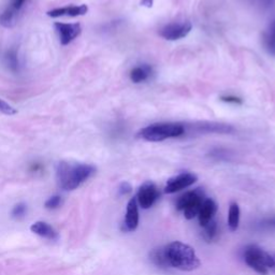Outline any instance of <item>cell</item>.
I'll return each instance as SVG.
<instances>
[{
  "label": "cell",
  "mask_w": 275,
  "mask_h": 275,
  "mask_svg": "<svg viewBox=\"0 0 275 275\" xmlns=\"http://www.w3.org/2000/svg\"><path fill=\"white\" fill-rule=\"evenodd\" d=\"M96 172V168L86 164L60 161L56 169V180L63 190H75Z\"/></svg>",
  "instance_id": "obj_1"
},
{
  "label": "cell",
  "mask_w": 275,
  "mask_h": 275,
  "mask_svg": "<svg viewBox=\"0 0 275 275\" xmlns=\"http://www.w3.org/2000/svg\"><path fill=\"white\" fill-rule=\"evenodd\" d=\"M169 266L182 271H193L198 269L201 262L195 249L183 242L175 241L165 246Z\"/></svg>",
  "instance_id": "obj_2"
},
{
  "label": "cell",
  "mask_w": 275,
  "mask_h": 275,
  "mask_svg": "<svg viewBox=\"0 0 275 275\" xmlns=\"http://www.w3.org/2000/svg\"><path fill=\"white\" fill-rule=\"evenodd\" d=\"M186 132L185 127L177 123H158L143 128L139 132L141 139L150 142H161L181 136Z\"/></svg>",
  "instance_id": "obj_3"
},
{
  "label": "cell",
  "mask_w": 275,
  "mask_h": 275,
  "mask_svg": "<svg viewBox=\"0 0 275 275\" xmlns=\"http://www.w3.org/2000/svg\"><path fill=\"white\" fill-rule=\"evenodd\" d=\"M244 260L249 268L262 275L268 274L273 264L272 255L257 245H249L245 248Z\"/></svg>",
  "instance_id": "obj_4"
},
{
  "label": "cell",
  "mask_w": 275,
  "mask_h": 275,
  "mask_svg": "<svg viewBox=\"0 0 275 275\" xmlns=\"http://www.w3.org/2000/svg\"><path fill=\"white\" fill-rule=\"evenodd\" d=\"M205 200L204 192L202 189L197 188L195 190L185 192L176 201V208L183 211L184 216L187 220H192L198 216L202 203Z\"/></svg>",
  "instance_id": "obj_5"
},
{
  "label": "cell",
  "mask_w": 275,
  "mask_h": 275,
  "mask_svg": "<svg viewBox=\"0 0 275 275\" xmlns=\"http://www.w3.org/2000/svg\"><path fill=\"white\" fill-rule=\"evenodd\" d=\"M160 192L159 189L157 188V186L154 184L151 181H148L143 183L139 190H138L136 193V202L142 209H150L151 207L154 205L156 200L159 198Z\"/></svg>",
  "instance_id": "obj_6"
},
{
  "label": "cell",
  "mask_w": 275,
  "mask_h": 275,
  "mask_svg": "<svg viewBox=\"0 0 275 275\" xmlns=\"http://www.w3.org/2000/svg\"><path fill=\"white\" fill-rule=\"evenodd\" d=\"M55 30L57 31L60 44L66 46L76 40L82 32V26L80 23H60L54 24Z\"/></svg>",
  "instance_id": "obj_7"
},
{
  "label": "cell",
  "mask_w": 275,
  "mask_h": 275,
  "mask_svg": "<svg viewBox=\"0 0 275 275\" xmlns=\"http://www.w3.org/2000/svg\"><path fill=\"white\" fill-rule=\"evenodd\" d=\"M192 25L190 22L183 23H171L166 25L160 30V36L169 41H175L185 37H187L191 31Z\"/></svg>",
  "instance_id": "obj_8"
},
{
  "label": "cell",
  "mask_w": 275,
  "mask_h": 275,
  "mask_svg": "<svg viewBox=\"0 0 275 275\" xmlns=\"http://www.w3.org/2000/svg\"><path fill=\"white\" fill-rule=\"evenodd\" d=\"M198 180L196 174L184 172L181 174H177L171 179H169L166 186H165V192L166 193H174L180 191L182 189H185L189 187L192 184H195Z\"/></svg>",
  "instance_id": "obj_9"
},
{
  "label": "cell",
  "mask_w": 275,
  "mask_h": 275,
  "mask_svg": "<svg viewBox=\"0 0 275 275\" xmlns=\"http://www.w3.org/2000/svg\"><path fill=\"white\" fill-rule=\"evenodd\" d=\"M138 202L135 197L129 200L127 204L126 216L123 224V230L126 232L134 231L139 225V209H138Z\"/></svg>",
  "instance_id": "obj_10"
},
{
  "label": "cell",
  "mask_w": 275,
  "mask_h": 275,
  "mask_svg": "<svg viewBox=\"0 0 275 275\" xmlns=\"http://www.w3.org/2000/svg\"><path fill=\"white\" fill-rule=\"evenodd\" d=\"M88 12V7L86 5L80 6H68L61 8H55L46 12V15L50 18H60V16H70V18H76V16H82Z\"/></svg>",
  "instance_id": "obj_11"
},
{
  "label": "cell",
  "mask_w": 275,
  "mask_h": 275,
  "mask_svg": "<svg viewBox=\"0 0 275 275\" xmlns=\"http://www.w3.org/2000/svg\"><path fill=\"white\" fill-rule=\"evenodd\" d=\"M216 212H217L216 202L212 199H205L203 201V203H202L200 211L198 213V218H199V223L201 225V227H203V226H205L208 223L214 220Z\"/></svg>",
  "instance_id": "obj_12"
},
{
  "label": "cell",
  "mask_w": 275,
  "mask_h": 275,
  "mask_svg": "<svg viewBox=\"0 0 275 275\" xmlns=\"http://www.w3.org/2000/svg\"><path fill=\"white\" fill-rule=\"evenodd\" d=\"M233 127L226 124L218 123H201L195 125V132L197 133H231Z\"/></svg>",
  "instance_id": "obj_13"
},
{
  "label": "cell",
  "mask_w": 275,
  "mask_h": 275,
  "mask_svg": "<svg viewBox=\"0 0 275 275\" xmlns=\"http://www.w3.org/2000/svg\"><path fill=\"white\" fill-rule=\"evenodd\" d=\"M30 230L38 234V236L48 239V240H56L57 239V232L52 228V226L44 222H37L30 226Z\"/></svg>",
  "instance_id": "obj_14"
},
{
  "label": "cell",
  "mask_w": 275,
  "mask_h": 275,
  "mask_svg": "<svg viewBox=\"0 0 275 275\" xmlns=\"http://www.w3.org/2000/svg\"><path fill=\"white\" fill-rule=\"evenodd\" d=\"M152 74V68L148 64H144V66L135 67L130 71V80L133 83L139 84L147 81Z\"/></svg>",
  "instance_id": "obj_15"
},
{
  "label": "cell",
  "mask_w": 275,
  "mask_h": 275,
  "mask_svg": "<svg viewBox=\"0 0 275 275\" xmlns=\"http://www.w3.org/2000/svg\"><path fill=\"white\" fill-rule=\"evenodd\" d=\"M263 43L270 54L275 55V20L271 23L269 28L264 32Z\"/></svg>",
  "instance_id": "obj_16"
},
{
  "label": "cell",
  "mask_w": 275,
  "mask_h": 275,
  "mask_svg": "<svg viewBox=\"0 0 275 275\" xmlns=\"http://www.w3.org/2000/svg\"><path fill=\"white\" fill-rule=\"evenodd\" d=\"M240 224V208L238 203L233 202L229 207V214H228V226L231 231H236L239 228Z\"/></svg>",
  "instance_id": "obj_17"
},
{
  "label": "cell",
  "mask_w": 275,
  "mask_h": 275,
  "mask_svg": "<svg viewBox=\"0 0 275 275\" xmlns=\"http://www.w3.org/2000/svg\"><path fill=\"white\" fill-rule=\"evenodd\" d=\"M18 14L14 11H12L9 8L0 14V24L6 28H12L16 24V19H18Z\"/></svg>",
  "instance_id": "obj_18"
},
{
  "label": "cell",
  "mask_w": 275,
  "mask_h": 275,
  "mask_svg": "<svg viewBox=\"0 0 275 275\" xmlns=\"http://www.w3.org/2000/svg\"><path fill=\"white\" fill-rule=\"evenodd\" d=\"M151 259L152 261L158 266H168V260L166 256V249L165 247H159L152 250L151 253Z\"/></svg>",
  "instance_id": "obj_19"
},
{
  "label": "cell",
  "mask_w": 275,
  "mask_h": 275,
  "mask_svg": "<svg viewBox=\"0 0 275 275\" xmlns=\"http://www.w3.org/2000/svg\"><path fill=\"white\" fill-rule=\"evenodd\" d=\"M216 233H217V224L214 220H212L205 226H203V238L208 242L212 241L216 237Z\"/></svg>",
  "instance_id": "obj_20"
},
{
  "label": "cell",
  "mask_w": 275,
  "mask_h": 275,
  "mask_svg": "<svg viewBox=\"0 0 275 275\" xmlns=\"http://www.w3.org/2000/svg\"><path fill=\"white\" fill-rule=\"evenodd\" d=\"M6 63L8 64V67H9L10 70L18 71L19 59H18V55H16V52L14 50H11L6 54Z\"/></svg>",
  "instance_id": "obj_21"
},
{
  "label": "cell",
  "mask_w": 275,
  "mask_h": 275,
  "mask_svg": "<svg viewBox=\"0 0 275 275\" xmlns=\"http://www.w3.org/2000/svg\"><path fill=\"white\" fill-rule=\"evenodd\" d=\"M0 112L4 113V114H6V115H9V116L15 115L16 113H18L16 109H14L11 104H9L3 99H0Z\"/></svg>",
  "instance_id": "obj_22"
},
{
  "label": "cell",
  "mask_w": 275,
  "mask_h": 275,
  "mask_svg": "<svg viewBox=\"0 0 275 275\" xmlns=\"http://www.w3.org/2000/svg\"><path fill=\"white\" fill-rule=\"evenodd\" d=\"M60 204H61V197L56 195V196H53L51 198H48L45 201L44 207L47 210H55V209H57Z\"/></svg>",
  "instance_id": "obj_23"
},
{
  "label": "cell",
  "mask_w": 275,
  "mask_h": 275,
  "mask_svg": "<svg viewBox=\"0 0 275 275\" xmlns=\"http://www.w3.org/2000/svg\"><path fill=\"white\" fill-rule=\"evenodd\" d=\"M27 211V207L26 204L24 203H19L16 204L13 210H12V216L15 217V218H20V217H23L24 215H25Z\"/></svg>",
  "instance_id": "obj_24"
},
{
  "label": "cell",
  "mask_w": 275,
  "mask_h": 275,
  "mask_svg": "<svg viewBox=\"0 0 275 275\" xmlns=\"http://www.w3.org/2000/svg\"><path fill=\"white\" fill-rule=\"evenodd\" d=\"M25 3H26V0H12L9 9H11L12 11H14L16 13H19L23 8V6L25 5Z\"/></svg>",
  "instance_id": "obj_25"
},
{
  "label": "cell",
  "mask_w": 275,
  "mask_h": 275,
  "mask_svg": "<svg viewBox=\"0 0 275 275\" xmlns=\"http://www.w3.org/2000/svg\"><path fill=\"white\" fill-rule=\"evenodd\" d=\"M221 100L224 101V102L233 103V104H242V103H243L242 99L239 98V97H236V96H222Z\"/></svg>",
  "instance_id": "obj_26"
},
{
  "label": "cell",
  "mask_w": 275,
  "mask_h": 275,
  "mask_svg": "<svg viewBox=\"0 0 275 275\" xmlns=\"http://www.w3.org/2000/svg\"><path fill=\"white\" fill-rule=\"evenodd\" d=\"M131 185L127 183V182H124L120 184L119 188H118V191H119V195H127V193L131 192Z\"/></svg>",
  "instance_id": "obj_27"
},
{
  "label": "cell",
  "mask_w": 275,
  "mask_h": 275,
  "mask_svg": "<svg viewBox=\"0 0 275 275\" xmlns=\"http://www.w3.org/2000/svg\"><path fill=\"white\" fill-rule=\"evenodd\" d=\"M262 227H265L268 229L275 228V217L268 218V220H265L264 222H262Z\"/></svg>",
  "instance_id": "obj_28"
},
{
  "label": "cell",
  "mask_w": 275,
  "mask_h": 275,
  "mask_svg": "<svg viewBox=\"0 0 275 275\" xmlns=\"http://www.w3.org/2000/svg\"><path fill=\"white\" fill-rule=\"evenodd\" d=\"M260 4L264 8V9H269V8L274 6L275 0H260Z\"/></svg>",
  "instance_id": "obj_29"
},
{
  "label": "cell",
  "mask_w": 275,
  "mask_h": 275,
  "mask_svg": "<svg viewBox=\"0 0 275 275\" xmlns=\"http://www.w3.org/2000/svg\"><path fill=\"white\" fill-rule=\"evenodd\" d=\"M154 4V0H141V6L147 7V8H152Z\"/></svg>",
  "instance_id": "obj_30"
},
{
  "label": "cell",
  "mask_w": 275,
  "mask_h": 275,
  "mask_svg": "<svg viewBox=\"0 0 275 275\" xmlns=\"http://www.w3.org/2000/svg\"><path fill=\"white\" fill-rule=\"evenodd\" d=\"M272 258H273V264H272V268H271V271L275 274V254L272 255Z\"/></svg>",
  "instance_id": "obj_31"
}]
</instances>
